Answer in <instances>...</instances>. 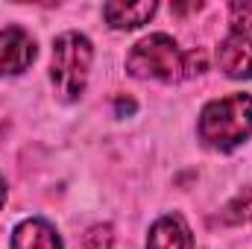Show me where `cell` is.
<instances>
[{
	"label": "cell",
	"mask_w": 252,
	"mask_h": 249,
	"mask_svg": "<svg viewBox=\"0 0 252 249\" xmlns=\"http://www.w3.org/2000/svg\"><path fill=\"white\" fill-rule=\"evenodd\" d=\"M126 70L138 79H161V82H179L193 73L205 70V56L202 53H182L179 44L164 35H147L141 38L129 56H126Z\"/></svg>",
	"instance_id": "1"
},
{
	"label": "cell",
	"mask_w": 252,
	"mask_h": 249,
	"mask_svg": "<svg viewBox=\"0 0 252 249\" xmlns=\"http://www.w3.org/2000/svg\"><path fill=\"white\" fill-rule=\"evenodd\" d=\"M252 135V97L229 94L214 100L199 115V138L211 150H235Z\"/></svg>",
	"instance_id": "2"
},
{
	"label": "cell",
	"mask_w": 252,
	"mask_h": 249,
	"mask_svg": "<svg viewBox=\"0 0 252 249\" xmlns=\"http://www.w3.org/2000/svg\"><path fill=\"white\" fill-rule=\"evenodd\" d=\"M94 59V47L85 35L79 32H64L53 44V67H50V79L56 85V94L62 100H79L88 82V70Z\"/></svg>",
	"instance_id": "3"
},
{
	"label": "cell",
	"mask_w": 252,
	"mask_h": 249,
	"mask_svg": "<svg viewBox=\"0 0 252 249\" xmlns=\"http://www.w3.org/2000/svg\"><path fill=\"white\" fill-rule=\"evenodd\" d=\"M232 27L229 35L220 41L217 62L220 70L232 79H250L252 76V6L250 3H232L229 6Z\"/></svg>",
	"instance_id": "4"
},
{
	"label": "cell",
	"mask_w": 252,
	"mask_h": 249,
	"mask_svg": "<svg viewBox=\"0 0 252 249\" xmlns=\"http://www.w3.org/2000/svg\"><path fill=\"white\" fill-rule=\"evenodd\" d=\"M35 59V41L21 27L0 30V76L24 73Z\"/></svg>",
	"instance_id": "5"
},
{
	"label": "cell",
	"mask_w": 252,
	"mask_h": 249,
	"mask_svg": "<svg viewBox=\"0 0 252 249\" xmlns=\"http://www.w3.org/2000/svg\"><path fill=\"white\" fill-rule=\"evenodd\" d=\"M147 249H193V235L179 214H167L153 223L147 235Z\"/></svg>",
	"instance_id": "6"
},
{
	"label": "cell",
	"mask_w": 252,
	"mask_h": 249,
	"mask_svg": "<svg viewBox=\"0 0 252 249\" xmlns=\"http://www.w3.org/2000/svg\"><path fill=\"white\" fill-rule=\"evenodd\" d=\"M12 249H62V238L47 220L32 217L12 232Z\"/></svg>",
	"instance_id": "7"
},
{
	"label": "cell",
	"mask_w": 252,
	"mask_h": 249,
	"mask_svg": "<svg viewBox=\"0 0 252 249\" xmlns=\"http://www.w3.org/2000/svg\"><path fill=\"white\" fill-rule=\"evenodd\" d=\"M156 0H141V3H124V0H112L103 6V15L109 21V27L115 30H135L141 24H147L156 15Z\"/></svg>",
	"instance_id": "8"
},
{
	"label": "cell",
	"mask_w": 252,
	"mask_h": 249,
	"mask_svg": "<svg viewBox=\"0 0 252 249\" xmlns=\"http://www.w3.org/2000/svg\"><path fill=\"white\" fill-rule=\"evenodd\" d=\"M220 220L226 226H241V223H252V185H247L244 190H238L226 208L220 211Z\"/></svg>",
	"instance_id": "9"
},
{
	"label": "cell",
	"mask_w": 252,
	"mask_h": 249,
	"mask_svg": "<svg viewBox=\"0 0 252 249\" xmlns=\"http://www.w3.org/2000/svg\"><path fill=\"white\" fill-rule=\"evenodd\" d=\"M115 247V229L109 223L91 226L85 235V249H112Z\"/></svg>",
	"instance_id": "10"
},
{
	"label": "cell",
	"mask_w": 252,
	"mask_h": 249,
	"mask_svg": "<svg viewBox=\"0 0 252 249\" xmlns=\"http://www.w3.org/2000/svg\"><path fill=\"white\" fill-rule=\"evenodd\" d=\"M124 112H135V103L121 97V100H118V115H124Z\"/></svg>",
	"instance_id": "11"
},
{
	"label": "cell",
	"mask_w": 252,
	"mask_h": 249,
	"mask_svg": "<svg viewBox=\"0 0 252 249\" xmlns=\"http://www.w3.org/2000/svg\"><path fill=\"white\" fill-rule=\"evenodd\" d=\"M3 199H6V182H3V176H0V205H3Z\"/></svg>",
	"instance_id": "12"
}]
</instances>
